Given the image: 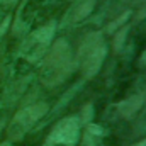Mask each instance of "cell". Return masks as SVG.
Masks as SVG:
<instances>
[{
	"label": "cell",
	"instance_id": "cell-6",
	"mask_svg": "<svg viewBox=\"0 0 146 146\" xmlns=\"http://www.w3.org/2000/svg\"><path fill=\"white\" fill-rule=\"evenodd\" d=\"M95 7V0H78L66 14V21L68 22H78L82 19H85Z\"/></svg>",
	"mask_w": 146,
	"mask_h": 146
},
{
	"label": "cell",
	"instance_id": "cell-9",
	"mask_svg": "<svg viewBox=\"0 0 146 146\" xmlns=\"http://www.w3.org/2000/svg\"><path fill=\"white\" fill-rule=\"evenodd\" d=\"M133 146H146V139H143V141H139V143H136V145Z\"/></svg>",
	"mask_w": 146,
	"mask_h": 146
},
{
	"label": "cell",
	"instance_id": "cell-1",
	"mask_svg": "<svg viewBox=\"0 0 146 146\" xmlns=\"http://www.w3.org/2000/svg\"><path fill=\"white\" fill-rule=\"evenodd\" d=\"M41 82L46 87H54L61 83L73 70V54L72 48L65 39L56 41L48 54L41 58Z\"/></svg>",
	"mask_w": 146,
	"mask_h": 146
},
{
	"label": "cell",
	"instance_id": "cell-5",
	"mask_svg": "<svg viewBox=\"0 0 146 146\" xmlns=\"http://www.w3.org/2000/svg\"><path fill=\"white\" fill-rule=\"evenodd\" d=\"M54 34V22H49L48 26H42L36 29L22 44V56L29 61L41 60L46 54V49L49 48V42Z\"/></svg>",
	"mask_w": 146,
	"mask_h": 146
},
{
	"label": "cell",
	"instance_id": "cell-7",
	"mask_svg": "<svg viewBox=\"0 0 146 146\" xmlns=\"http://www.w3.org/2000/svg\"><path fill=\"white\" fill-rule=\"evenodd\" d=\"M143 102H145V95H133V97L122 100V102L117 106V110H119V114H121L124 119H129V117H133L138 110L141 109Z\"/></svg>",
	"mask_w": 146,
	"mask_h": 146
},
{
	"label": "cell",
	"instance_id": "cell-2",
	"mask_svg": "<svg viewBox=\"0 0 146 146\" xmlns=\"http://www.w3.org/2000/svg\"><path fill=\"white\" fill-rule=\"evenodd\" d=\"M106 53H107L106 41L100 33H90L88 36H85L78 48L76 63L87 78H92L99 73L106 60Z\"/></svg>",
	"mask_w": 146,
	"mask_h": 146
},
{
	"label": "cell",
	"instance_id": "cell-3",
	"mask_svg": "<svg viewBox=\"0 0 146 146\" xmlns=\"http://www.w3.org/2000/svg\"><path fill=\"white\" fill-rule=\"evenodd\" d=\"M46 112H48V106L44 102H37V104H33L29 107H24L22 110H19L14 115V119L10 121V124H9V129H7L9 141L22 139L26 136V133L36 124Z\"/></svg>",
	"mask_w": 146,
	"mask_h": 146
},
{
	"label": "cell",
	"instance_id": "cell-8",
	"mask_svg": "<svg viewBox=\"0 0 146 146\" xmlns=\"http://www.w3.org/2000/svg\"><path fill=\"white\" fill-rule=\"evenodd\" d=\"M7 27H9V19H5V21L0 24V39H2V36H3V33L7 31Z\"/></svg>",
	"mask_w": 146,
	"mask_h": 146
},
{
	"label": "cell",
	"instance_id": "cell-4",
	"mask_svg": "<svg viewBox=\"0 0 146 146\" xmlns=\"http://www.w3.org/2000/svg\"><path fill=\"white\" fill-rule=\"evenodd\" d=\"M80 138V122L76 117H65L54 124L42 146H76Z\"/></svg>",
	"mask_w": 146,
	"mask_h": 146
},
{
	"label": "cell",
	"instance_id": "cell-10",
	"mask_svg": "<svg viewBox=\"0 0 146 146\" xmlns=\"http://www.w3.org/2000/svg\"><path fill=\"white\" fill-rule=\"evenodd\" d=\"M0 146H10V141H5V143H2Z\"/></svg>",
	"mask_w": 146,
	"mask_h": 146
},
{
	"label": "cell",
	"instance_id": "cell-11",
	"mask_svg": "<svg viewBox=\"0 0 146 146\" xmlns=\"http://www.w3.org/2000/svg\"><path fill=\"white\" fill-rule=\"evenodd\" d=\"M5 2H7V3H14L15 0H5Z\"/></svg>",
	"mask_w": 146,
	"mask_h": 146
}]
</instances>
